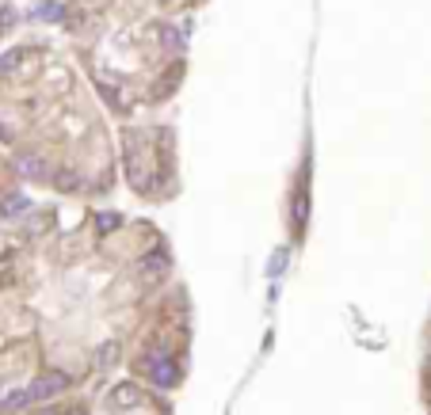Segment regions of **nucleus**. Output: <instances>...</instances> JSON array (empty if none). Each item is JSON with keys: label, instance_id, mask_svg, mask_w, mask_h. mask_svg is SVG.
Listing matches in <instances>:
<instances>
[{"label": "nucleus", "instance_id": "nucleus-1", "mask_svg": "<svg viewBox=\"0 0 431 415\" xmlns=\"http://www.w3.org/2000/svg\"><path fill=\"white\" fill-rule=\"evenodd\" d=\"M145 366H149V381H153V385H161V389H176V385H180V366H176L172 358L149 354Z\"/></svg>", "mask_w": 431, "mask_h": 415}, {"label": "nucleus", "instance_id": "nucleus-2", "mask_svg": "<svg viewBox=\"0 0 431 415\" xmlns=\"http://www.w3.org/2000/svg\"><path fill=\"white\" fill-rule=\"evenodd\" d=\"M65 385H69V377H65V373H46V377H39V381L27 389V396H31V400H50V396H58Z\"/></svg>", "mask_w": 431, "mask_h": 415}, {"label": "nucleus", "instance_id": "nucleus-3", "mask_svg": "<svg viewBox=\"0 0 431 415\" xmlns=\"http://www.w3.org/2000/svg\"><path fill=\"white\" fill-rule=\"evenodd\" d=\"M164 271H168V256H164V252H149V256L142 259V275H145V278L164 275Z\"/></svg>", "mask_w": 431, "mask_h": 415}, {"label": "nucleus", "instance_id": "nucleus-4", "mask_svg": "<svg viewBox=\"0 0 431 415\" xmlns=\"http://www.w3.org/2000/svg\"><path fill=\"white\" fill-rule=\"evenodd\" d=\"M111 400H115L119 408H138V404H142V392H138L134 385H119V389L111 392Z\"/></svg>", "mask_w": 431, "mask_h": 415}, {"label": "nucleus", "instance_id": "nucleus-5", "mask_svg": "<svg viewBox=\"0 0 431 415\" xmlns=\"http://www.w3.org/2000/svg\"><path fill=\"white\" fill-rule=\"evenodd\" d=\"M23 404H31V396H27V389H8V392H0V408L16 411V408H23Z\"/></svg>", "mask_w": 431, "mask_h": 415}, {"label": "nucleus", "instance_id": "nucleus-6", "mask_svg": "<svg viewBox=\"0 0 431 415\" xmlns=\"http://www.w3.org/2000/svg\"><path fill=\"white\" fill-rule=\"evenodd\" d=\"M23 61H27V50H8L4 58H0V73H16Z\"/></svg>", "mask_w": 431, "mask_h": 415}, {"label": "nucleus", "instance_id": "nucleus-7", "mask_svg": "<svg viewBox=\"0 0 431 415\" xmlns=\"http://www.w3.org/2000/svg\"><path fill=\"white\" fill-rule=\"evenodd\" d=\"M119 225H123V218H119V213H99L96 218V233H103V237H107V233H115Z\"/></svg>", "mask_w": 431, "mask_h": 415}, {"label": "nucleus", "instance_id": "nucleus-8", "mask_svg": "<svg viewBox=\"0 0 431 415\" xmlns=\"http://www.w3.org/2000/svg\"><path fill=\"white\" fill-rule=\"evenodd\" d=\"M305 206H309V202H305V194L298 191V194H294V229H298V233L305 229Z\"/></svg>", "mask_w": 431, "mask_h": 415}, {"label": "nucleus", "instance_id": "nucleus-9", "mask_svg": "<svg viewBox=\"0 0 431 415\" xmlns=\"http://www.w3.org/2000/svg\"><path fill=\"white\" fill-rule=\"evenodd\" d=\"M23 175H35V179H42V175H46L42 160H39V156H23Z\"/></svg>", "mask_w": 431, "mask_h": 415}, {"label": "nucleus", "instance_id": "nucleus-10", "mask_svg": "<svg viewBox=\"0 0 431 415\" xmlns=\"http://www.w3.org/2000/svg\"><path fill=\"white\" fill-rule=\"evenodd\" d=\"M23 206H27V198L16 194V198H8V202H0V213H16V210H23Z\"/></svg>", "mask_w": 431, "mask_h": 415}, {"label": "nucleus", "instance_id": "nucleus-11", "mask_svg": "<svg viewBox=\"0 0 431 415\" xmlns=\"http://www.w3.org/2000/svg\"><path fill=\"white\" fill-rule=\"evenodd\" d=\"M161 39L168 46H180V31H176V27H161Z\"/></svg>", "mask_w": 431, "mask_h": 415}, {"label": "nucleus", "instance_id": "nucleus-12", "mask_svg": "<svg viewBox=\"0 0 431 415\" xmlns=\"http://www.w3.org/2000/svg\"><path fill=\"white\" fill-rule=\"evenodd\" d=\"M115 354H119V347H115V343H107V347H103V354H99V366L115 362Z\"/></svg>", "mask_w": 431, "mask_h": 415}, {"label": "nucleus", "instance_id": "nucleus-13", "mask_svg": "<svg viewBox=\"0 0 431 415\" xmlns=\"http://www.w3.org/2000/svg\"><path fill=\"white\" fill-rule=\"evenodd\" d=\"M58 12H61L58 4H46V8H42V20H58Z\"/></svg>", "mask_w": 431, "mask_h": 415}, {"label": "nucleus", "instance_id": "nucleus-14", "mask_svg": "<svg viewBox=\"0 0 431 415\" xmlns=\"http://www.w3.org/2000/svg\"><path fill=\"white\" fill-rule=\"evenodd\" d=\"M58 183H61V187H77V175H73V172L65 175V172H61V175H58Z\"/></svg>", "mask_w": 431, "mask_h": 415}, {"label": "nucleus", "instance_id": "nucleus-15", "mask_svg": "<svg viewBox=\"0 0 431 415\" xmlns=\"http://www.w3.org/2000/svg\"><path fill=\"white\" fill-rule=\"evenodd\" d=\"M4 27H12V12H8V8L0 12V31H4Z\"/></svg>", "mask_w": 431, "mask_h": 415}, {"label": "nucleus", "instance_id": "nucleus-16", "mask_svg": "<svg viewBox=\"0 0 431 415\" xmlns=\"http://www.w3.org/2000/svg\"><path fill=\"white\" fill-rule=\"evenodd\" d=\"M39 415H58V411H39Z\"/></svg>", "mask_w": 431, "mask_h": 415}]
</instances>
